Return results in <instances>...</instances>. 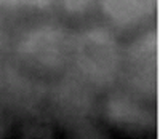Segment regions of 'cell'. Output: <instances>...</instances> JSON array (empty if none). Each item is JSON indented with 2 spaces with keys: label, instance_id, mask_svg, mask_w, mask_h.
I'll list each match as a JSON object with an SVG mask.
<instances>
[{
  "label": "cell",
  "instance_id": "4",
  "mask_svg": "<svg viewBox=\"0 0 160 139\" xmlns=\"http://www.w3.org/2000/svg\"><path fill=\"white\" fill-rule=\"evenodd\" d=\"M96 3L106 26L118 34L148 27L158 11V0H98Z\"/></svg>",
  "mask_w": 160,
  "mask_h": 139
},
{
  "label": "cell",
  "instance_id": "2",
  "mask_svg": "<svg viewBox=\"0 0 160 139\" xmlns=\"http://www.w3.org/2000/svg\"><path fill=\"white\" fill-rule=\"evenodd\" d=\"M72 35L59 22H38L24 29L13 43V54L24 71L42 77H61L71 62Z\"/></svg>",
  "mask_w": 160,
  "mask_h": 139
},
{
  "label": "cell",
  "instance_id": "8",
  "mask_svg": "<svg viewBox=\"0 0 160 139\" xmlns=\"http://www.w3.org/2000/svg\"><path fill=\"white\" fill-rule=\"evenodd\" d=\"M10 34H8V29L7 26L3 24V21L0 19V59L2 56L7 53V50L10 48Z\"/></svg>",
  "mask_w": 160,
  "mask_h": 139
},
{
  "label": "cell",
  "instance_id": "6",
  "mask_svg": "<svg viewBox=\"0 0 160 139\" xmlns=\"http://www.w3.org/2000/svg\"><path fill=\"white\" fill-rule=\"evenodd\" d=\"M55 0H0V10L5 11H34L43 13L55 8Z\"/></svg>",
  "mask_w": 160,
  "mask_h": 139
},
{
  "label": "cell",
  "instance_id": "1",
  "mask_svg": "<svg viewBox=\"0 0 160 139\" xmlns=\"http://www.w3.org/2000/svg\"><path fill=\"white\" fill-rule=\"evenodd\" d=\"M123 48L117 32L102 24H91L74 32L71 62L72 74L95 93H106L117 87L122 74Z\"/></svg>",
  "mask_w": 160,
  "mask_h": 139
},
{
  "label": "cell",
  "instance_id": "7",
  "mask_svg": "<svg viewBox=\"0 0 160 139\" xmlns=\"http://www.w3.org/2000/svg\"><path fill=\"white\" fill-rule=\"evenodd\" d=\"M98 0H55L64 15L69 18H83L95 8Z\"/></svg>",
  "mask_w": 160,
  "mask_h": 139
},
{
  "label": "cell",
  "instance_id": "3",
  "mask_svg": "<svg viewBox=\"0 0 160 139\" xmlns=\"http://www.w3.org/2000/svg\"><path fill=\"white\" fill-rule=\"evenodd\" d=\"M120 82L123 90L142 101H154L158 91V32L142 31L123 48Z\"/></svg>",
  "mask_w": 160,
  "mask_h": 139
},
{
  "label": "cell",
  "instance_id": "5",
  "mask_svg": "<svg viewBox=\"0 0 160 139\" xmlns=\"http://www.w3.org/2000/svg\"><path fill=\"white\" fill-rule=\"evenodd\" d=\"M106 117L112 123L122 127H151L154 125V114L144 106V101L127 90L111 93L106 101Z\"/></svg>",
  "mask_w": 160,
  "mask_h": 139
}]
</instances>
